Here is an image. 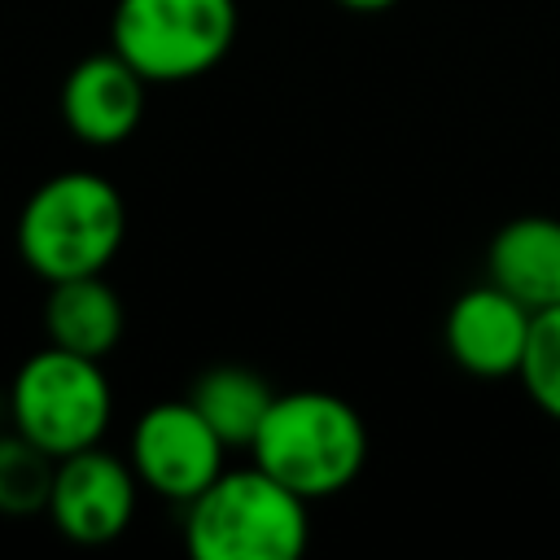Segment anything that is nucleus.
<instances>
[{"mask_svg":"<svg viewBox=\"0 0 560 560\" xmlns=\"http://www.w3.org/2000/svg\"><path fill=\"white\" fill-rule=\"evenodd\" d=\"M249 455L306 503L350 490L368 459L363 416L332 389H284L271 398Z\"/></svg>","mask_w":560,"mask_h":560,"instance_id":"obj_1","label":"nucleus"},{"mask_svg":"<svg viewBox=\"0 0 560 560\" xmlns=\"http://www.w3.org/2000/svg\"><path fill=\"white\" fill-rule=\"evenodd\" d=\"M311 503L267 468H223L184 503L192 560H298L311 542Z\"/></svg>","mask_w":560,"mask_h":560,"instance_id":"obj_2","label":"nucleus"},{"mask_svg":"<svg viewBox=\"0 0 560 560\" xmlns=\"http://www.w3.org/2000/svg\"><path fill=\"white\" fill-rule=\"evenodd\" d=\"M127 236L122 192L96 171L48 175L18 214V254L39 280L105 271Z\"/></svg>","mask_w":560,"mask_h":560,"instance_id":"obj_3","label":"nucleus"},{"mask_svg":"<svg viewBox=\"0 0 560 560\" xmlns=\"http://www.w3.org/2000/svg\"><path fill=\"white\" fill-rule=\"evenodd\" d=\"M236 22V0H118L109 48L149 83H184L228 57Z\"/></svg>","mask_w":560,"mask_h":560,"instance_id":"obj_4","label":"nucleus"},{"mask_svg":"<svg viewBox=\"0 0 560 560\" xmlns=\"http://www.w3.org/2000/svg\"><path fill=\"white\" fill-rule=\"evenodd\" d=\"M9 407L18 433L31 438L52 459H61L101 442L114 411V394L101 372V359L48 346L18 368Z\"/></svg>","mask_w":560,"mask_h":560,"instance_id":"obj_5","label":"nucleus"},{"mask_svg":"<svg viewBox=\"0 0 560 560\" xmlns=\"http://www.w3.org/2000/svg\"><path fill=\"white\" fill-rule=\"evenodd\" d=\"M223 438L188 398L153 402L131 429V468L136 477L175 503H188L223 472Z\"/></svg>","mask_w":560,"mask_h":560,"instance_id":"obj_6","label":"nucleus"},{"mask_svg":"<svg viewBox=\"0 0 560 560\" xmlns=\"http://www.w3.org/2000/svg\"><path fill=\"white\" fill-rule=\"evenodd\" d=\"M136 481H140L136 468L101 451V442L83 446L57 459L48 516L70 542H83V547L114 542L136 516Z\"/></svg>","mask_w":560,"mask_h":560,"instance_id":"obj_7","label":"nucleus"},{"mask_svg":"<svg viewBox=\"0 0 560 560\" xmlns=\"http://www.w3.org/2000/svg\"><path fill=\"white\" fill-rule=\"evenodd\" d=\"M529 324H534V311L516 302L508 289H499L494 280L472 284L446 311V328H442L446 354L464 372L486 381L516 376L529 346Z\"/></svg>","mask_w":560,"mask_h":560,"instance_id":"obj_8","label":"nucleus"},{"mask_svg":"<svg viewBox=\"0 0 560 560\" xmlns=\"http://www.w3.org/2000/svg\"><path fill=\"white\" fill-rule=\"evenodd\" d=\"M144 83L149 79L114 48L92 52L61 83V118L83 144H122L144 118Z\"/></svg>","mask_w":560,"mask_h":560,"instance_id":"obj_9","label":"nucleus"},{"mask_svg":"<svg viewBox=\"0 0 560 560\" xmlns=\"http://www.w3.org/2000/svg\"><path fill=\"white\" fill-rule=\"evenodd\" d=\"M490 280L508 289L529 311L560 306V219L516 214L508 219L486 249Z\"/></svg>","mask_w":560,"mask_h":560,"instance_id":"obj_10","label":"nucleus"},{"mask_svg":"<svg viewBox=\"0 0 560 560\" xmlns=\"http://www.w3.org/2000/svg\"><path fill=\"white\" fill-rule=\"evenodd\" d=\"M44 332L48 346L105 359L122 337V298L101 280V271L52 280L44 298Z\"/></svg>","mask_w":560,"mask_h":560,"instance_id":"obj_11","label":"nucleus"},{"mask_svg":"<svg viewBox=\"0 0 560 560\" xmlns=\"http://www.w3.org/2000/svg\"><path fill=\"white\" fill-rule=\"evenodd\" d=\"M271 398H276V389L254 368H241V363H219V368L201 372L188 394V402L206 416V424L223 438L228 451L254 442Z\"/></svg>","mask_w":560,"mask_h":560,"instance_id":"obj_12","label":"nucleus"},{"mask_svg":"<svg viewBox=\"0 0 560 560\" xmlns=\"http://www.w3.org/2000/svg\"><path fill=\"white\" fill-rule=\"evenodd\" d=\"M52 472H57V459L39 451L31 438L22 433L0 438V512L26 516V512L48 508Z\"/></svg>","mask_w":560,"mask_h":560,"instance_id":"obj_13","label":"nucleus"},{"mask_svg":"<svg viewBox=\"0 0 560 560\" xmlns=\"http://www.w3.org/2000/svg\"><path fill=\"white\" fill-rule=\"evenodd\" d=\"M521 385L534 398V407L551 420H560V306L534 311L529 346L521 359Z\"/></svg>","mask_w":560,"mask_h":560,"instance_id":"obj_14","label":"nucleus"},{"mask_svg":"<svg viewBox=\"0 0 560 560\" xmlns=\"http://www.w3.org/2000/svg\"><path fill=\"white\" fill-rule=\"evenodd\" d=\"M341 9H350V13H381V9H389V4H398V0H337Z\"/></svg>","mask_w":560,"mask_h":560,"instance_id":"obj_15","label":"nucleus"}]
</instances>
